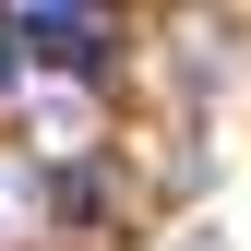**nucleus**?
<instances>
[{
  "label": "nucleus",
  "instance_id": "nucleus-1",
  "mask_svg": "<svg viewBox=\"0 0 251 251\" xmlns=\"http://www.w3.org/2000/svg\"><path fill=\"white\" fill-rule=\"evenodd\" d=\"M24 60H48V72H96L108 60V12H12L0 24Z\"/></svg>",
  "mask_w": 251,
  "mask_h": 251
},
{
  "label": "nucleus",
  "instance_id": "nucleus-2",
  "mask_svg": "<svg viewBox=\"0 0 251 251\" xmlns=\"http://www.w3.org/2000/svg\"><path fill=\"white\" fill-rule=\"evenodd\" d=\"M12 60H24V48H12V36H0V84H12Z\"/></svg>",
  "mask_w": 251,
  "mask_h": 251
}]
</instances>
